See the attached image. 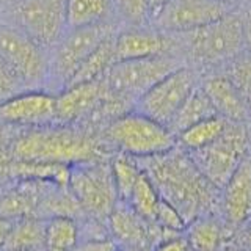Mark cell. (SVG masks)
<instances>
[{"mask_svg":"<svg viewBox=\"0 0 251 251\" xmlns=\"http://www.w3.org/2000/svg\"><path fill=\"white\" fill-rule=\"evenodd\" d=\"M102 148L91 135L83 130H75L60 124L31 127L21 135L13 145L16 160L57 162L66 165H78L98 162L102 157Z\"/></svg>","mask_w":251,"mask_h":251,"instance_id":"cell-1","label":"cell"},{"mask_svg":"<svg viewBox=\"0 0 251 251\" xmlns=\"http://www.w3.org/2000/svg\"><path fill=\"white\" fill-rule=\"evenodd\" d=\"M105 138L116 146L123 154L130 157L160 155L176 148V135L167 127L151 118L130 110L110 121L105 129Z\"/></svg>","mask_w":251,"mask_h":251,"instance_id":"cell-2","label":"cell"},{"mask_svg":"<svg viewBox=\"0 0 251 251\" xmlns=\"http://www.w3.org/2000/svg\"><path fill=\"white\" fill-rule=\"evenodd\" d=\"M148 159L152 160V165H149V171L145 173L151 177L157 190L167 195L163 200L173 206L177 204L192 209L206 195L207 179L201 175L190 157L176 152L173 148L168 152Z\"/></svg>","mask_w":251,"mask_h":251,"instance_id":"cell-3","label":"cell"},{"mask_svg":"<svg viewBox=\"0 0 251 251\" xmlns=\"http://www.w3.org/2000/svg\"><path fill=\"white\" fill-rule=\"evenodd\" d=\"M182 66L168 53L151 58L115 61L100 78L105 94L133 108L143 94L171 71Z\"/></svg>","mask_w":251,"mask_h":251,"instance_id":"cell-4","label":"cell"},{"mask_svg":"<svg viewBox=\"0 0 251 251\" xmlns=\"http://www.w3.org/2000/svg\"><path fill=\"white\" fill-rule=\"evenodd\" d=\"M115 31L116 27L113 22L80 28H66L58 41L50 47L47 82L55 85L57 91H61L86 57Z\"/></svg>","mask_w":251,"mask_h":251,"instance_id":"cell-5","label":"cell"},{"mask_svg":"<svg viewBox=\"0 0 251 251\" xmlns=\"http://www.w3.org/2000/svg\"><path fill=\"white\" fill-rule=\"evenodd\" d=\"M182 35H185L188 53L201 65H217L237 58L245 46L242 14L232 10L207 25Z\"/></svg>","mask_w":251,"mask_h":251,"instance_id":"cell-6","label":"cell"},{"mask_svg":"<svg viewBox=\"0 0 251 251\" xmlns=\"http://www.w3.org/2000/svg\"><path fill=\"white\" fill-rule=\"evenodd\" d=\"M0 57L14 74L24 82L27 90H39L46 85L49 73V53L46 47L21 28L0 27Z\"/></svg>","mask_w":251,"mask_h":251,"instance_id":"cell-7","label":"cell"},{"mask_svg":"<svg viewBox=\"0 0 251 251\" xmlns=\"http://www.w3.org/2000/svg\"><path fill=\"white\" fill-rule=\"evenodd\" d=\"M78 206L96 217H107L116 206V188L110 165L86 162L71 167L69 185Z\"/></svg>","mask_w":251,"mask_h":251,"instance_id":"cell-8","label":"cell"},{"mask_svg":"<svg viewBox=\"0 0 251 251\" xmlns=\"http://www.w3.org/2000/svg\"><path fill=\"white\" fill-rule=\"evenodd\" d=\"M247 149V130L243 123L227 121L222 137L198 151L192 157L201 175L214 185H225L226 180L242 162Z\"/></svg>","mask_w":251,"mask_h":251,"instance_id":"cell-9","label":"cell"},{"mask_svg":"<svg viewBox=\"0 0 251 251\" xmlns=\"http://www.w3.org/2000/svg\"><path fill=\"white\" fill-rule=\"evenodd\" d=\"M198 85L196 74L185 66L171 71L154 83L137 102L133 110L168 127L188 94Z\"/></svg>","mask_w":251,"mask_h":251,"instance_id":"cell-10","label":"cell"},{"mask_svg":"<svg viewBox=\"0 0 251 251\" xmlns=\"http://www.w3.org/2000/svg\"><path fill=\"white\" fill-rule=\"evenodd\" d=\"M231 6L223 0H168L151 22L165 35H182L220 19Z\"/></svg>","mask_w":251,"mask_h":251,"instance_id":"cell-11","label":"cell"},{"mask_svg":"<svg viewBox=\"0 0 251 251\" xmlns=\"http://www.w3.org/2000/svg\"><path fill=\"white\" fill-rule=\"evenodd\" d=\"M18 28L46 49L66 30L65 0H18L14 8Z\"/></svg>","mask_w":251,"mask_h":251,"instance_id":"cell-12","label":"cell"},{"mask_svg":"<svg viewBox=\"0 0 251 251\" xmlns=\"http://www.w3.org/2000/svg\"><path fill=\"white\" fill-rule=\"evenodd\" d=\"M0 123L30 129L57 124V98L43 90L22 91L0 104Z\"/></svg>","mask_w":251,"mask_h":251,"instance_id":"cell-13","label":"cell"},{"mask_svg":"<svg viewBox=\"0 0 251 251\" xmlns=\"http://www.w3.org/2000/svg\"><path fill=\"white\" fill-rule=\"evenodd\" d=\"M57 98V124H74L91 116L104 98L102 80L68 85L55 94Z\"/></svg>","mask_w":251,"mask_h":251,"instance_id":"cell-14","label":"cell"},{"mask_svg":"<svg viewBox=\"0 0 251 251\" xmlns=\"http://www.w3.org/2000/svg\"><path fill=\"white\" fill-rule=\"evenodd\" d=\"M171 41L168 35L159 30H145L141 27H130L129 30L116 31L115 57L116 61L151 58L168 53Z\"/></svg>","mask_w":251,"mask_h":251,"instance_id":"cell-15","label":"cell"},{"mask_svg":"<svg viewBox=\"0 0 251 251\" xmlns=\"http://www.w3.org/2000/svg\"><path fill=\"white\" fill-rule=\"evenodd\" d=\"M201 88L207 94L217 115L226 121L243 123L250 116L251 105L227 75H209L202 80Z\"/></svg>","mask_w":251,"mask_h":251,"instance_id":"cell-16","label":"cell"},{"mask_svg":"<svg viewBox=\"0 0 251 251\" xmlns=\"http://www.w3.org/2000/svg\"><path fill=\"white\" fill-rule=\"evenodd\" d=\"M225 210L234 223L245 222L251 214V159L243 157L225 184Z\"/></svg>","mask_w":251,"mask_h":251,"instance_id":"cell-17","label":"cell"},{"mask_svg":"<svg viewBox=\"0 0 251 251\" xmlns=\"http://www.w3.org/2000/svg\"><path fill=\"white\" fill-rule=\"evenodd\" d=\"M112 0H65L66 28H80L112 22Z\"/></svg>","mask_w":251,"mask_h":251,"instance_id":"cell-18","label":"cell"},{"mask_svg":"<svg viewBox=\"0 0 251 251\" xmlns=\"http://www.w3.org/2000/svg\"><path fill=\"white\" fill-rule=\"evenodd\" d=\"M115 36L110 35L105 38L96 49H94L86 60L82 63L78 69L74 73V75L69 78L68 85H75V83H85V82H94L99 80L105 75V73L113 66V63L116 61L115 57ZM66 85V86H68Z\"/></svg>","mask_w":251,"mask_h":251,"instance_id":"cell-19","label":"cell"},{"mask_svg":"<svg viewBox=\"0 0 251 251\" xmlns=\"http://www.w3.org/2000/svg\"><path fill=\"white\" fill-rule=\"evenodd\" d=\"M11 175L28 180L52 182L57 187L68 188L71 177V165L57 162H33V160H16L11 165Z\"/></svg>","mask_w":251,"mask_h":251,"instance_id":"cell-20","label":"cell"},{"mask_svg":"<svg viewBox=\"0 0 251 251\" xmlns=\"http://www.w3.org/2000/svg\"><path fill=\"white\" fill-rule=\"evenodd\" d=\"M214 115H217L215 108L209 100L207 94L201 88V85L198 83L187 96L184 104L180 105V108L171 120L168 127L175 135H177L179 132L187 129L188 126H192L201 120H206V118H210Z\"/></svg>","mask_w":251,"mask_h":251,"instance_id":"cell-21","label":"cell"},{"mask_svg":"<svg viewBox=\"0 0 251 251\" xmlns=\"http://www.w3.org/2000/svg\"><path fill=\"white\" fill-rule=\"evenodd\" d=\"M227 126V121L220 115H214L206 120H201L187 129L179 132L176 135V143H179L187 151H198L201 148H206L214 143L217 138L222 137Z\"/></svg>","mask_w":251,"mask_h":251,"instance_id":"cell-22","label":"cell"},{"mask_svg":"<svg viewBox=\"0 0 251 251\" xmlns=\"http://www.w3.org/2000/svg\"><path fill=\"white\" fill-rule=\"evenodd\" d=\"M46 223L38 218L21 217L13 223L10 234L0 251H35L44 243Z\"/></svg>","mask_w":251,"mask_h":251,"instance_id":"cell-23","label":"cell"},{"mask_svg":"<svg viewBox=\"0 0 251 251\" xmlns=\"http://www.w3.org/2000/svg\"><path fill=\"white\" fill-rule=\"evenodd\" d=\"M159 201H160L159 190L155 188L151 177H149L145 171H141L138 180L135 182V185H133L129 201L124 204H127L137 215L145 218L146 222H154Z\"/></svg>","mask_w":251,"mask_h":251,"instance_id":"cell-24","label":"cell"},{"mask_svg":"<svg viewBox=\"0 0 251 251\" xmlns=\"http://www.w3.org/2000/svg\"><path fill=\"white\" fill-rule=\"evenodd\" d=\"M143 220L145 218L137 215L129 206H115L110 214V223H112L115 235L124 243H129L130 247H137L141 242H145V229L141 223Z\"/></svg>","mask_w":251,"mask_h":251,"instance_id":"cell-25","label":"cell"},{"mask_svg":"<svg viewBox=\"0 0 251 251\" xmlns=\"http://www.w3.org/2000/svg\"><path fill=\"white\" fill-rule=\"evenodd\" d=\"M77 240V226L71 217L57 215L46 225L44 245L47 251H71Z\"/></svg>","mask_w":251,"mask_h":251,"instance_id":"cell-26","label":"cell"},{"mask_svg":"<svg viewBox=\"0 0 251 251\" xmlns=\"http://www.w3.org/2000/svg\"><path fill=\"white\" fill-rule=\"evenodd\" d=\"M110 168H112V176H113L118 200L121 202H127L129 196L133 190V185H135L143 170H140L138 165L127 154H121L115 157L113 162L110 163Z\"/></svg>","mask_w":251,"mask_h":251,"instance_id":"cell-27","label":"cell"},{"mask_svg":"<svg viewBox=\"0 0 251 251\" xmlns=\"http://www.w3.org/2000/svg\"><path fill=\"white\" fill-rule=\"evenodd\" d=\"M220 240H222V232L218 225L210 220H201L192 226L187 242L193 251H215Z\"/></svg>","mask_w":251,"mask_h":251,"instance_id":"cell-28","label":"cell"},{"mask_svg":"<svg viewBox=\"0 0 251 251\" xmlns=\"http://www.w3.org/2000/svg\"><path fill=\"white\" fill-rule=\"evenodd\" d=\"M113 10L129 27H143L149 21L148 0H112Z\"/></svg>","mask_w":251,"mask_h":251,"instance_id":"cell-29","label":"cell"},{"mask_svg":"<svg viewBox=\"0 0 251 251\" xmlns=\"http://www.w3.org/2000/svg\"><path fill=\"white\" fill-rule=\"evenodd\" d=\"M36 195L30 190H18L6 195L0 202V215L3 217H27L28 212L35 207Z\"/></svg>","mask_w":251,"mask_h":251,"instance_id":"cell-30","label":"cell"},{"mask_svg":"<svg viewBox=\"0 0 251 251\" xmlns=\"http://www.w3.org/2000/svg\"><path fill=\"white\" fill-rule=\"evenodd\" d=\"M231 66V73L227 77L237 85V88L242 91V94L248 100L251 105V57L250 58H242L240 55Z\"/></svg>","mask_w":251,"mask_h":251,"instance_id":"cell-31","label":"cell"},{"mask_svg":"<svg viewBox=\"0 0 251 251\" xmlns=\"http://www.w3.org/2000/svg\"><path fill=\"white\" fill-rule=\"evenodd\" d=\"M154 222H157L162 227L170 229V231L179 232V231L185 229V220H184L182 214H180V212L173 206L171 202H168L163 198H160L159 206H157Z\"/></svg>","mask_w":251,"mask_h":251,"instance_id":"cell-32","label":"cell"},{"mask_svg":"<svg viewBox=\"0 0 251 251\" xmlns=\"http://www.w3.org/2000/svg\"><path fill=\"white\" fill-rule=\"evenodd\" d=\"M22 91H27L25 85L0 57V104Z\"/></svg>","mask_w":251,"mask_h":251,"instance_id":"cell-33","label":"cell"},{"mask_svg":"<svg viewBox=\"0 0 251 251\" xmlns=\"http://www.w3.org/2000/svg\"><path fill=\"white\" fill-rule=\"evenodd\" d=\"M118 247L113 240L108 239H96V240H88L82 243L80 247H77L74 251H116Z\"/></svg>","mask_w":251,"mask_h":251,"instance_id":"cell-34","label":"cell"},{"mask_svg":"<svg viewBox=\"0 0 251 251\" xmlns=\"http://www.w3.org/2000/svg\"><path fill=\"white\" fill-rule=\"evenodd\" d=\"M155 251H190V245L184 239H170L162 242Z\"/></svg>","mask_w":251,"mask_h":251,"instance_id":"cell-35","label":"cell"},{"mask_svg":"<svg viewBox=\"0 0 251 251\" xmlns=\"http://www.w3.org/2000/svg\"><path fill=\"white\" fill-rule=\"evenodd\" d=\"M242 24H243V38H245V44L251 49V6L245 14H242Z\"/></svg>","mask_w":251,"mask_h":251,"instance_id":"cell-36","label":"cell"},{"mask_svg":"<svg viewBox=\"0 0 251 251\" xmlns=\"http://www.w3.org/2000/svg\"><path fill=\"white\" fill-rule=\"evenodd\" d=\"M11 226H13L11 218L0 215V250H2L3 243H5V240H6V237H8V234H10Z\"/></svg>","mask_w":251,"mask_h":251,"instance_id":"cell-37","label":"cell"},{"mask_svg":"<svg viewBox=\"0 0 251 251\" xmlns=\"http://www.w3.org/2000/svg\"><path fill=\"white\" fill-rule=\"evenodd\" d=\"M148 2H149V21H151L154 16L167 5L168 0H148Z\"/></svg>","mask_w":251,"mask_h":251,"instance_id":"cell-38","label":"cell"},{"mask_svg":"<svg viewBox=\"0 0 251 251\" xmlns=\"http://www.w3.org/2000/svg\"><path fill=\"white\" fill-rule=\"evenodd\" d=\"M223 2L229 3V5H234V3H235V0H223Z\"/></svg>","mask_w":251,"mask_h":251,"instance_id":"cell-39","label":"cell"},{"mask_svg":"<svg viewBox=\"0 0 251 251\" xmlns=\"http://www.w3.org/2000/svg\"><path fill=\"white\" fill-rule=\"evenodd\" d=\"M250 240H251V232H250Z\"/></svg>","mask_w":251,"mask_h":251,"instance_id":"cell-40","label":"cell"},{"mask_svg":"<svg viewBox=\"0 0 251 251\" xmlns=\"http://www.w3.org/2000/svg\"><path fill=\"white\" fill-rule=\"evenodd\" d=\"M248 2H251V0H248Z\"/></svg>","mask_w":251,"mask_h":251,"instance_id":"cell-41","label":"cell"},{"mask_svg":"<svg viewBox=\"0 0 251 251\" xmlns=\"http://www.w3.org/2000/svg\"><path fill=\"white\" fill-rule=\"evenodd\" d=\"M116 251H120V250H116Z\"/></svg>","mask_w":251,"mask_h":251,"instance_id":"cell-42","label":"cell"}]
</instances>
